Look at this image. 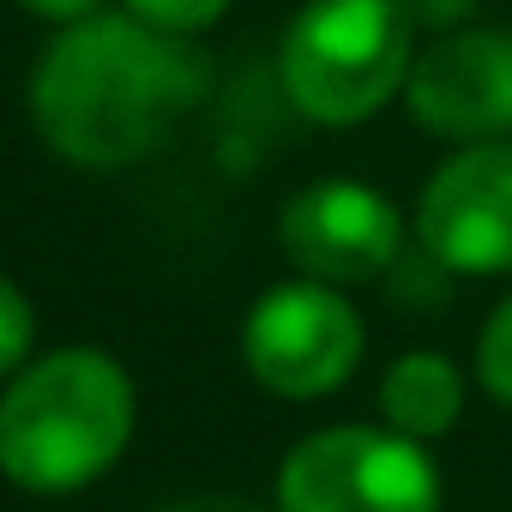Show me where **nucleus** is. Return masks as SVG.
I'll use <instances>...</instances> for the list:
<instances>
[{"label":"nucleus","mask_w":512,"mask_h":512,"mask_svg":"<svg viewBox=\"0 0 512 512\" xmlns=\"http://www.w3.org/2000/svg\"><path fill=\"white\" fill-rule=\"evenodd\" d=\"M211 85L193 37H169L133 13L61 25L31 73V121L43 145L79 169H127L175 133Z\"/></svg>","instance_id":"1"},{"label":"nucleus","mask_w":512,"mask_h":512,"mask_svg":"<svg viewBox=\"0 0 512 512\" xmlns=\"http://www.w3.org/2000/svg\"><path fill=\"white\" fill-rule=\"evenodd\" d=\"M133 416V380L115 356L73 344L25 362L0 392V476L25 494H73L127 452Z\"/></svg>","instance_id":"2"},{"label":"nucleus","mask_w":512,"mask_h":512,"mask_svg":"<svg viewBox=\"0 0 512 512\" xmlns=\"http://www.w3.org/2000/svg\"><path fill=\"white\" fill-rule=\"evenodd\" d=\"M410 31L398 0H308L278 49L284 97L320 127L380 115L410 79Z\"/></svg>","instance_id":"3"},{"label":"nucleus","mask_w":512,"mask_h":512,"mask_svg":"<svg viewBox=\"0 0 512 512\" xmlns=\"http://www.w3.org/2000/svg\"><path fill=\"white\" fill-rule=\"evenodd\" d=\"M278 512H440V470L392 428H320L284 458Z\"/></svg>","instance_id":"4"},{"label":"nucleus","mask_w":512,"mask_h":512,"mask_svg":"<svg viewBox=\"0 0 512 512\" xmlns=\"http://www.w3.org/2000/svg\"><path fill=\"white\" fill-rule=\"evenodd\" d=\"M241 356H247V374L278 398H296V404L326 398L362 362V314L338 284H320V278L278 284L247 308Z\"/></svg>","instance_id":"5"},{"label":"nucleus","mask_w":512,"mask_h":512,"mask_svg":"<svg viewBox=\"0 0 512 512\" xmlns=\"http://www.w3.org/2000/svg\"><path fill=\"white\" fill-rule=\"evenodd\" d=\"M416 241L428 260L464 278L512 272V145L482 139L452 151L416 205Z\"/></svg>","instance_id":"6"},{"label":"nucleus","mask_w":512,"mask_h":512,"mask_svg":"<svg viewBox=\"0 0 512 512\" xmlns=\"http://www.w3.org/2000/svg\"><path fill=\"white\" fill-rule=\"evenodd\" d=\"M278 241L320 284H368L404 247V211L368 181H314L290 193L278 217Z\"/></svg>","instance_id":"7"},{"label":"nucleus","mask_w":512,"mask_h":512,"mask_svg":"<svg viewBox=\"0 0 512 512\" xmlns=\"http://www.w3.org/2000/svg\"><path fill=\"white\" fill-rule=\"evenodd\" d=\"M410 115L458 145L512 133V31H446L410 61Z\"/></svg>","instance_id":"8"},{"label":"nucleus","mask_w":512,"mask_h":512,"mask_svg":"<svg viewBox=\"0 0 512 512\" xmlns=\"http://www.w3.org/2000/svg\"><path fill=\"white\" fill-rule=\"evenodd\" d=\"M380 416L404 440H440L464 416V374L434 350H410V356H398L386 368Z\"/></svg>","instance_id":"9"},{"label":"nucleus","mask_w":512,"mask_h":512,"mask_svg":"<svg viewBox=\"0 0 512 512\" xmlns=\"http://www.w3.org/2000/svg\"><path fill=\"white\" fill-rule=\"evenodd\" d=\"M31 344H37V308L7 272H0V380H13L25 368Z\"/></svg>","instance_id":"10"},{"label":"nucleus","mask_w":512,"mask_h":512,"mask_svg":"<svg viewBox=\"0 0 512 512\" xmlns=\"http://www.w3.org/2000/svg\"><path fill=\"white\" fill-rule=\"evenodd\" d=\"M476 374H482V386H488L494 404H512V296L494 302V314H488V326H482Z\"/></svg>","instance_id":"11"},{"label":"nucleus","mask_w":512,"mask_h":512,"mask_svg":"<svg viewBox=\"0 0 512 512\" xmlns=\"http://www.w3.org/2000/svg\"><path fill=\"white\" fill-rule=\"evenodd\" d=\"M127 13L169 37H199L205 25H217L229 13V0H127Z\"/></svg>","instance_id":"12"},{"label":"nucleus","mask_w":512,"mask_h":512,"mask_svg":"<svg viewBox=\"0 0 512 512\" xmlns=\"http://www.w3.org/2000/svg\"><path fill=\"white\" fill-rule=\"evenodd\" d=\"M404 7V19L410 25H422V31H452V25H464L482 0H398Z\"/></svg>","instance_id":"13"},{"label":"nucleus","mask_w":512,"mask_h":512,"mask_svg":"<svg viewBox=\"0 0 512 512\" xmlns=\"http://www.w3.org/2000/svg\"><path fill=\"white\" fill-rule=\"evenodd\" d=\"M19 7L37 19H55V25H79V19L103 13V0H19Z\"/></svg>","instance_id":"14"},{"label":"nucleus","mask_w":512,"mask_h":512,"mask_svg":"<svg viewBox=\"0 0 512 512\" xmlns=\"http://www.w3.org/2000/svg\"><path fill=\"white\" fill-rule=\"evenodd\" d=\"M157 512H260V506L229 500V494H187V500H175V506H157Z\"/></svg>","instance_id":"15"}]
</instances>
